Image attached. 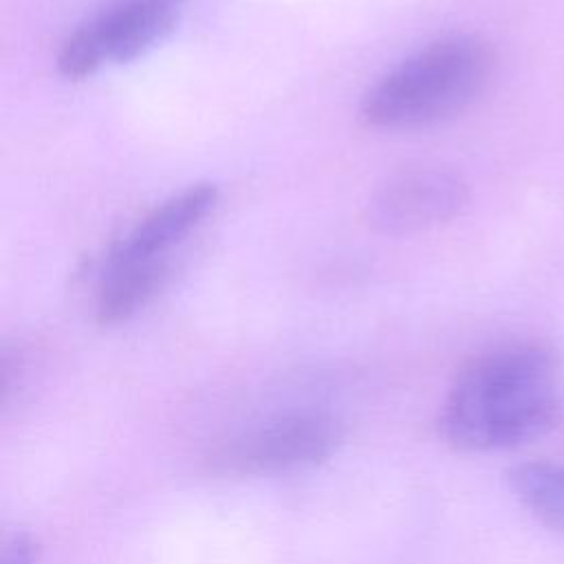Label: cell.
Segmentation results:
<instances>
[{"label":"cell","instance_id":"277c9868","mask_svg":"<svg viewBox=\"0 0 564 564\" xmlns=\"http://www.w3.org/2000/svg\"><path fill=\"white\" fill-rule=\"evenodd\" d=\"M341 425L324 412H291L267 419L216 452L225 474H286L326 460L341 443Z\"/></svg>","mask_w":564,"mask_h":564},{"label":"cell","instance_id":"52a82bcc","mask_svg":"<svg viewBox=\"0 0 564 564\" xmlns=\"http://www.w3.org/2000/svg\"><path fill=\"white\" fill-rule=\"evenodd\" d=\"M516 500L546 529L564 535V463L527 460L507 471Z\"/></svg>","mask_w":564,"mask_h":564},{"label":"cell","instance_id":"ba28073f","mask_svg":"<svg viewBox=\"0 0 564 564\" xmlns=\"http://www.w3.org/2000/svg\"><path fill=\"white\" fill-rule=\"evenodd\" d=\"M33 562H35V549L29 538L15 535L4 544L0 564H33Z\"/></svg>","mask_w":564,"mask_h":564},{"label":"cell","instance_id":"7a4b0ae2","mask_svg":"<svg viewBox=\"0 0 564 564\" xmlns=\"http://www.w3.org/2000/svg\"><path fill=\"white\" fill-rule=\"evenodd\" d=\"M494 73L491 46L476 35H447L401 59L361 97L370 128L412 130L469 108Z\"/></svg>","mask_w":564,"mask_h":564},{"label":"cell","instance_id":"8992f818","mask_svg":"<svg viewBox=\"0 0 564 564\" xmlns=\"http://www.w3.org/2000/svg\"><path fill=\"white\" fill-rule=\"evenodd\" d=\"M214 183H194L143 214L106 253V262H172L174 251L218 205Z\"/></svg>","mask_w":564,"mask_h":564},{"label":"cell","instance_id":"5b68a950","mask_svg":"<svg viewBox=\"0 0 564 564\" xmlns=\"http://www.w3.org/2000/svg\"><path fill=\"white\" fill-rule=\"evenodd\" d=\"M467 203L465 181L443 167H412L381 183L368 203L370 225L388 236H410L454 218Z\"/></svg>","mask_w":564,"mask_h":564},{"label":"cell","instance_id":"3957f363","mask_svg":"<svg viewBox=\"0 0 564 564\" xmlns=\"http://www.w3.org/2000/svg\"><path fill=\"white\" fill-rule=\"evenodd\" d=\"M185 2L115 0L64 40L57 53V70L68 79H84L104 66L145 57L176 31Z\"/></svg>","mask_w":564,"mask_h":564},{"label":"cell","instance_id":"6da1fadb","mask_svg":"<svg viewBox=\"0 0 564 564\" xmlns=\"http://www.w3.org/2000/svg\"><path fill=\"white\" fill-rule=\"evenodd\" d=\"M564 419V359L542 341L505 344L469 361L441 412L460 452H502L551 434Z\"/></svg>","mask_w":564,"mask_h":564}]
</instances>
